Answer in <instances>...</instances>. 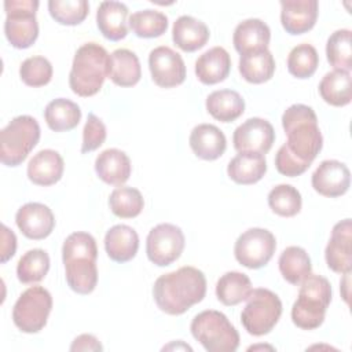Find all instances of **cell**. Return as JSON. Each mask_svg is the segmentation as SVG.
Here are the masks:
<instances>
[{"instance_id":"obj_16","label":"cell","mask_w":352,"mask_h":352,"mask_svg":"<svg viewBox=\"0 0 352 352\" xmlns=\"http://www.w3.org/2000/svg\"><path fill=\"white\" fill-rule=\"evenodd\" d=\"M352 223L351 219L338 221L333 230L324 250L327 267L338 274H346L352 270Z\"/></svg>"},{"instance_id":"obj_13","label":"cell","mask_w":352,"mask_h":352,"mask_svg":"<svg viewBox=\"0 0 352 352\" xmlns=\"http://www.w3.org/2000/svg\"><path fill=\"white\" fill-rule=\"evenodd\" d=\"M148 69L153 81L162 88H173L186 80V65L179 52L166 45L151 50Z\"/></svg>"},{"instance_id":"obj_32","label":"cell","mask_w":352,"mask_h":352,"mask_svg":"<svg viewBox=\"0 0 352 352\" xmlns=\"http://www.w3.org/2000/svg\"><path fill=\"white\" fill-rule=\"evenodd\" d=\"M44 118L48 128L55 132L70 131L78 125L81 110L77 103L65 98H58L47 104Z\"/></svg>"},{"instance_id":"obj_24","label":"cell","mask_w":352,"mask_h":352,"mask_svg":"<svg viewBox=\"0 0 352 352\" xmlns=\"http://www.w3.org/2000/svg\"><path fill=\"white\" fill-rule=\"evenodd\" d=\"M230 69L231 58L223 47L209 48L195 60V76L206 85L224 81L230 74Z\"/></svg>"},{"instance_id":"obj_2","label":"cell","mask_w":352,"mask_h":352,"mask_svg":"<svg viewBox=\"0 0 352 352\" xmlns=\"http://www.w3.org/2000/svg\"><path fill=\"white\" fill-rule=\"evenodd\" d=\"M206 294V278L195 267L184 265L157 278L153 297L157 307L168 315H182L201 302Z\"/></svg>"},{"instance_id":"obj_45","label":"cell","mask_w":352,"mask_h":352,"mask_svg":"<svg viewBox=\"0 0 352 352\" xmlns=\"http://www.w3.org/2000/svg\"><path fill=\"white\" fill-rule=\"evenodd\" d=\"M103 346L99 340L92 334H81L74 338L70 351H102Z\"/></svg>"},{"instance_id":"obj_39","label":"cell","mask_w":352,"mask_h":352,"mask_svg":"<svg viewBox=\"0 0 352 352\" xmlns=\"http://www.w3.org/2000/svg\"><path fill=\"white\" fill-rule=\"evenodd\" d=\"M268 205L274 213L282 217H293L301 210L300 191L292 184H278L268 194Z\"/></svg>"},{"instance_id":"obj_12","label":"cell","mask_w":352,"mask_h":352,"mask_svg":"<svg viewBox=\"0 0 352 352\" xmlns=\"http://www.w3.org/2000/svg\"><path fill=\"white\" fill-rule=\"evenodd\" d=\"M184 243L186 239L180 227L161 223L150 230L146 239V253L153 264L165 267L180 257Z\"/></svg>"},{"instance_id":"obj_9","label":"cell","mask_w":352,"mask_h":352,"mask_svg":"<svg viewBox=\"0 0 352 352\" xmlns=\"http://www.w3.org/2000/svg\"><path fill=\"white\" fill-rule=\"evenodd\" d=\"M37 0H6L4 33L10 44L18 50L29 48L38 36L36 11Z\"/></svg>"},{"instance_id":"obj_36","label":"cell","mask_w":352,"mask_h":352,"mask_svg":"<svg viewBox=\"0 0 352 352\" xmlns=\"http://www.w3.org/2000/svg\"><path fill=\"white\" fill-rule=\"evenodd\" d=\"M326 55L334 70L349 72L352 69V41L349 29H338L330 34L326 44Z\"/></svg>"},{"instance_id":"obj_22","label":"cell","mask_w":352,"mask_h":352,"mask_svg":"<svg viewBox=\"0 0 352 352\" xmlns=\"http://www.w3.org/2000/svg\"><path fill=\"white\" fill-rule=\"evenodd\" d=\"M63 168V158L58 151L40 150L28 164V177L37 186H52L60 180Z\"/></svg>"},{"instance_id":"obj_15","label":"cell","mask_w":352,"mask_h":352,"mask_svg":"<svg viewBox=\"0 0 352 352\" xmlns=\"http://www.w3.org/2000/svg\"><path fill=\"white\" fill-rule=\"evenodd\" d=\"M311 183L314 190L323 197H341L351 186V172L344 162L324 160L312 173Z\"/></svg>"},{"instance_id":"obj_19","label":"cell","mask_w":352,"mask_h":352,"mask_svg":"<svg viewBox=\"0 0 352 352\" xmlns=\"http://www.w3.org/2000/svg\"><path fill=\"white\" fill-rule=\"evenodd\" d=\"M192 153L206 161L221 157L227 147V139L220 128L213 124H198L192 128L188 138Z\"/></svg>"},{"instance_id":"obj_34","label":"cell","mask_w":352,"mask_h":352,"mask_svg":"<svg viewBox=\"0 0 352 352\" xmlns=\"http://www.w3.org/2000/svg\"><path fill=\"white\" fill-rule=\"evenodd\" d=\"M278 265L283 279L292 285L301 283L312 270L307 250L300 246H287L280 253Z\"/></svg>"},{"instance_id":"obj_20","label":"cell","mask_w":352,"mask_h":352,"mask_svg":"<svg viewBox=\"0 0 352 352\" xmlns=\"http://www.w3.org/2000/svg\"><path fill=\"white\" fill-rule=\"evenodd\" d=\"M270 40L271 30L268 25L258 18H249L239 22L232 34L234 47L241 55L268 50Z\"/></svg>"},{"instance_id":"obj_44","label":"cell","mask_w":352,"mask_h":352,"mask_svg":"<svg viewBox=\"0 0 352 352\" xmlns=\"http://www.w3.org/2000/svg\"><path fill=\"white\" fill-rule=\"evenodd\" d=\"M1 257L0 261L6 263L8 261L16 250V236L6 224L1 226Z\"/></svg>"},{"instance_id":"obj_30","label":"cell","mask_w":352,"mask_h":352,"mask_svg":"<svg viewBox=\"0 0 352 352\" xmlns=\"http://www.w3.org/2000/svg\"><path fill=\"white\" fill-rule=\"evenodd\" d=\"M275 59L270 50L248 52L239 58V73L252 84H261L274 76Z\"/></svg>"},{"instance_id":"obj_7","label":"cell","mask_w":352,"mask_h":352,"mask_svg":"<svg viewBox=\"0 0 352 352\" xmlns=\"http://www.w3.org/2000/svg\"><path fill=\"white\" fill-rule=\"evenodd\" d=\"M40 125L32 116L12 118L0 132V161L7 166L21 165L40 140Z\"/></svg>"},{"instance_id":"obj_8","label":"cell","mask_w":352,"mask_h":352,"mask_svg":"<svg viewBox=\"0 0 352 352\" xmlns=\"http://www.w3.org/2000/svg\"><path fill=\"white\" fill-rule=\"evenodd\" d=\"M282 315V301L270 289H253L241 314L245 330L256 337L268 334Z\"/></svg>"},{"instance_id":"obj_33","label":"cell","mask_w":352,"mask_h":352,"mask_svg":"<svg viewBox=\"0 0 352 352\" xmlns=\"http://www.w3.org/2000/svg\"><path fill=\"white\" fill-rule=\"evenodd\" d=\"M252 292V282L243 272L228 271L220 276L216 283L217 300L227 305H236L248 298Z\"/></svg>"},{"instance_id":"obj_1","label":"cell","mask_w":352,"mask_h":352,"mask_svg":"<svg viewBox=\"0 0 352 352\" xmlns=\"http://www.w3.org/2000/svg\"><path fill=\"white\" fill-rule=\"evenodd\" d=\"M282 126L287 140L275 155L276 170L289 177L300 176L309 168L323 146L318 117L312 107L296 103L282 114Z\"/></svg>"},{"instance_id":"obj_25","label":"cell","mask_w":352,"mask_h":352,"mask_svg":"<svg viewBox=\"0 0 352 352\" xmlns=\"http://www.w3.org/2000/svg\"><path fill=\"white\" fill-rule=\"evenodd\" d=\"M104 249L113 261L126 263L138 253L139 235L126 224L113 226L104 235Z\"/></svg>"},{"instance_id":"obj_37","label":"cell","mask_w":352,"mask_h":352,"mask_svg":"<svg viewBox=\"0 0 352 352\" xmlns=\"http://www.w3.org/2000/svg\"><path fill=\"white\" fill-rule=\"evenodd\" d=\"M50 270V256L43 249L28 250L18 261L16 276L19 282L29 285L37 283L47 275Z\"/></svg>"},{"instance_id":"obj_3","label":"cell","mask_w":352,"mask_h":352,"mask_svg":"<svg viewBox=\"0 0 352 352\" xmlns=\"http://www.w3.org/2000/svg\"><path fill=\"white\" fill-rule=\"evenodd\" d=\"M98 248L95 238L84 231L70 234L62 246L66 282L78 294H89L98 283Z\"/></svg>"},{"instance_id":"obj_21","label":"cell","mask_w":352,"mask_h":352,"mask_svg":"<svg viewBox=\"0 0 352 352\" xmlns=\"http://www.w3.org/2000/svg\"><path fill=\"white\" fill-rule=\"evenodd\" d=\"M96 25L107 40H122L128 34V7L121 1H102L96 11Z\"/></svg>"},{"instance_id":"obj_38","label":"cell","mask_w":352,"mask_h":352,"mask_svg":"<svg viewBox=\"0 0 352 352\" xmlns=\"http://www.w3.org/2000/svg\"><path fill=\"white\" fill-rule=\"evenodd\" d=\"M109 206L111 212L121 219H132L140 214L144 199L142 192L133 187H117L109 197Z\"/></svg>"},{"instance_id":"obj_40","label":"cell","mask_w":352,"mask_h":352,"mask_svg":"<svg viewBox=\"0 0 352 352\" xmlns=\"http://www.w3.org/2000/svg\"><path fill=\"white\" fill-rule=\"evenodd\" d=\"M319 65V55L314 45L302 43L296 45L287 56V70L297 78L311 77Z\"/></svg>"},{"instance_id":"obj_6","label":"cell","mask_w":352,"mask_h":352,"mask_svg":"<svg viewBox=\"0 0 352 352\" xmlns=\"http://www.w3.org/2000/svg\"><path fill=\"white\" fill-rule=\"evenodd\" d=\"M192 337L208 352H234L239 346V334L228 318L214 309L194 316L190 326Z\"/></svg>"},{"instance_id":"obj_41","label":"cell","mask_w":352,"mask_h":352,"mask_svg":"<svg viewBox=\"0 0 352 352\" xmlns=\"http://www.w3.org/2000/svg\"><path fill=\"white\" fill-rule=\"evenodd\" d=\"M48 11L58 23L74 26L87 18L89 4L87 0H50Z\"/></svg>"},{"instance_id":"obj_17","label":"cell","mask_w":352,"mask_h":352,"mask_svg":"<svg viewBox=\"0 0 352 352\" xmlns=\"http://www.w3.org/2000/svg\"><path fill=\"white\" fill-rule=\"evenodd\" d=\"M15 223L21 232L29 239H44L55 227L52 210L40 202H28L15 214Z\"/></svg>"},{"instance_id":"obj_29","label":"cell","mask_w":352,"mask_h":352,"mask_svg":"<svg viewBox=\"0 0 352 352\" xmlns=\"http://www.w3.org/2000/svg\"><path fill=\"white\" fill-rule=\"evenodd\" d=\"M111 81L120 87H133L142 77V67L138 55L126 48H118L110 55Z\"/></svg>"},{"instance_id":"obj_10","label":"cell","mask_w":352,"mask_h":352,"mask_svg":"<svg viewBox=\"0 0 352 352\" xmlns=\"http://www.w3.org/2000/svg\"><path fill=\"white\" fill-rule=\"evenodd\" d=\"M52 309V297L43 286L26 289L12 308L14 324L23 333H38L47 324Z\"/></svg>"},{"instance_id":"obj_28","label":"cell","mask_w":352,"mask_h":352,"mask_svg":"<svg viewBox=\"0 0 352 352\" xmlns=\"http://www.w3.org/2000/svg\"><path fill=\"white\" fill-rule=\"evenodd\" d=\"M208 113L221 122H231L245 111L243 98L234 89H217L206 98Z\"/></svg>"},{"instance_id":"obj_43","label":"cell","mask_w":352,"mask_h":352,"mask_svg":"<svg viewBox=\"0 0 352 352\" xmlns=\"http://www.w3.org/2000/svg\"><path fill=\"white\" fill-rule=\"evenodd\" d=\"M106 125L103 121L96 117L94 113L88 114L87 122L82 129V143H81V153H89L99 148L106 140Z\"/></svg>"},{"instance_id":"obj_27","label":"cell","mask_w":352,"mask_h":352,"mask_svg":"<svg viewBox=\"0 0 352 352\" xmlns=\"http://www.w3.org/2000/svg\"><path fill=\"white\" fill-rule=\"evenodd\" d=\"M267 172L264 154L238 153L227 166V175L238 184H254Z\"/></svg>"},{"instance_id":"obj_18","label":"cell","mask_w":352,"mask_h":352,"mask_svg":"<svg viewBox=\"0 0 352 352\" xmlns=\"http://www.w3.org/2000/svg\"><path fill=\"white\" fill-rule=\"evenodd\" d=\"M316 0H282L280 22L289 34H302L311 30L318 19Z\"/></svg>"},{"instance_id":"obj_35","label":"cell","mask_w":352,"mask_h":352,"mask_svg":"<svg viewBox=\"0 0 352 352\" xmlns=\"http://www.w3.org/2000/svg\"><path fill=\"white\" fill-rule=\"evenodd\" d=\"M128 26L138 37H160L168 29V16L161 11L147 8L133 12L128 18Z\"/></svg>"},{"instance_id":"obj_5","label":"cell","mask_w":352,"mask_h":352,"mask_svg":"<svg viewBox=\"0 0 352 352\" xmlns=\"http://www.w3.org/2000/svg\"><path fill=\"white\" fill-rule=\"evenodd\" d=\"M331 301V285L322 275H308L300 286L298 297L292 307V320L302 330L318 329Z\"/></svg>"},{"instance_id":"obj_31","label":"cell","mask_w":352,"mask_h":352,"mask_svg":"<svg viewBox=\"0 0 352 352\" xmlns=\"http://www.w3.org/2000/svg\"><path fill=\"white\" fill-rule=\"evenodd\" d=\"M319 94L331 106L341 107L349 104L352 99L349 72L333 70L326 73L319 82Z\"/></svg>"},{"instance_id":"obj_14","label":"cell","mask_w":352,"mask_h":352,"mask_svg":"<svg viewBox=\"0 0 352 352\" xmlns=\"http://www.w3.org/2000/svg\"><path fill=\"white\" fill-rule=\"evenodd\" d=\"M275 142V131L270 121L252 117L242 122L232 135V143L238 153H268Z\"/></svg>"},{"instance_id":"obj_42","label":"cell","mask_w":352,"mask_h":352,"mask_svg":"<svg viewBox=\"0 0 352 352\" xmlns=\"http://www.w3.org/2000/svg\"><path fill=\"white\" fill-rule=\"evenodd\" d=\"M21 80L29 87L47 85L52 78L51 62L40 55L25 59L19 67Z\"/></svg>"},{"instance_id":"obj_26","label":"cell","mask_w":352,"mask_h":352,"mask_svg":"<svg viewBox=\"0 0 352 352\" xmlns=\"http://www.w3.org/2000/svg\"><path fill=\"white\" fill-rule=\"evenodd\" d=\"M209 36V28L205 22L194 16L182 15L173 22L172 40L186 52H194L202 48L208 43Z\"/></svg>"},{"instance_id":"obj_11","label":"cell","mask_w":352,"mask_h":352,"mask_svg":"<svg viewBox=\"0 0 352 352\" xmlns=\"http://www.w3.org/2000/svg\"><path fill=\"white\" fill-rule=\"evenodd\" d=\"M276 249L274 234L265 228H249L242 232L234 245L236 261L250 270H257L268 264Z\"/></svg>"},{"instance_id":"obj_4","label":"cell","mask_w":352,"mask_h":352,"mask_svg":"<svg viewBox=\"0 0 352 352\" xmlns=\"http://www.w3.org/2000/svg\"><path fill=\"white\" fill-rule=\"evenodd\" d=\"M110 76V55L98 43L82 44L73 58L69 73L72 91L82 98L98 94Z\"/></svg>"},{"instance_id":"obj_23","label":"cell","mask_w":352,"mask_h":352,"mask_svg":"<svg viewBox=\"0 0 352 352\" xmlns=\"http://www.w3.org/2000/svg\"><path fill=\"white\" fill-rule=\"evenodd\" d=\"M129 157L118 148H106L95 160V172L99 179L111 186L124 184L131 176Z\"/></svg>"}]
</instances>
